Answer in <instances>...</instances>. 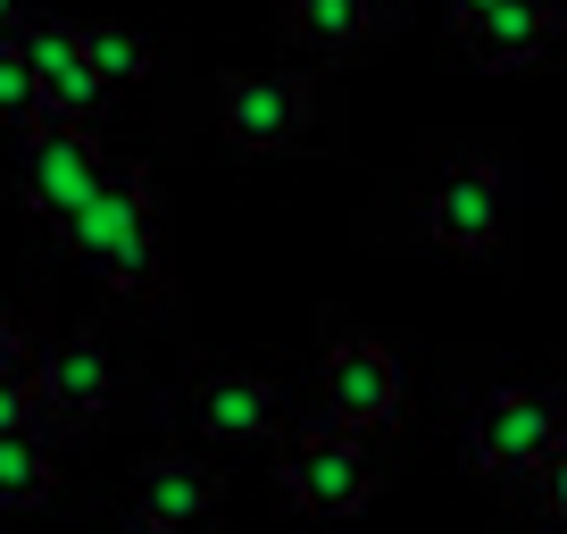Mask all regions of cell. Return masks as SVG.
Returning <instances> with one entry per match:
<instances>
[{"label": "cell", "instance_id": "cell-12", "mask_svg": "<svg viewBox=\"0 0 567 534\" xmlns=\"http://www.w3.org/2000/svg\"><path fill=\"white\" fill-rule=\"evenodd\" d=\"M34 392H42V410H59V418H92V410H109V392H117V359H109V342L75 335V342L51 351V368L34 376Z\"/></svg>", "mask_w": 567, "mask_h": 534}, {"label": "cell", "instance_id": "cell-8", "mask_svg": "<svg viewBox=\"0 0 567 534\" xmlns=\"http://www.w3.org/2000/svg\"><path fill=\"white\" fill-rule=\"evenodd\" d=\"M217 117H226L234 151H292L309 134V84L301 75H226Z\"/></svg>", "mask_w": 567, "mask_h": 534}, {"label": "cell", "instance_id": "cell-11", "mask_svg": "<svg viewBox=\"0 0 567 534\" xmlns=\"http://www.w3.org/2000/svg\"><path fill=\"white\" fill-rule=\"evenodd\" d=\"M217 510V476L200 460H184V451H159V460L142 468L134 484V517L151 534H176V526H200V517Z\"/></svg>", "mask_w": 567, "mask_h": 534}, {"label": "cell", "instance_id": "cell-4", "mask_svg": "<svg viewBox=\"0 0 567 534\" xmlns=\"http://www.w3.org/2000/svg\"><path fill=\"white\" fill-rule=\"evenodd\" d=\"M318 401H326V410H318L326 427L375 434V427L401 418L409 376H401V359H392L384 342H334V359H326V376H318Z\"/></svg>", "mask_w": 567, "mask_h": 534}, {"label": "cell", "instance_id": "cell-7", "mask_svg": "<svg viewBox=\"0 0 567 534\" xmlns=\"http://www.w3.org/2000/svg\"><path fill=\"white\" fill-rule=\"evenodd\" d=\"M18 51H25V68H34V92H42V117H101V101H109V84L92 75V59H84V42H75V25H51V18H25L18 9Z\"/></svg>", "mask_w": 567, "mask_h": 534}, {"label": "cell", "instance_id": "cell-14", "mask_svg": "<svg viewBox=\"0 0 567 534\" xmlns=\"http://www.w3.org/2000/svg\"><path fill=\"white\" fill-rule=\"evenodd\" d=\"M51 484H59L51 443H42L34 427H9V434H0V510H42Z\"/></svg>", "mask_w": 567, "mask_h": 534}, {"label": "cell", "instance_id": "cell-16", "mask_svg": "<svg viewBox=\"0 0 567 534\" xmlns=\"http://www.w3.org/2000/svg\"><path fill=\"white\" fill-rule=\"evenodd\" d=\"M42 117V92H34V68H25L18 34H0V125H34Z\"/></svg>", "mask_w": 567, "mask_h": 534}, {"label": "cell", "instance_id": "cell-9", "mask_svg": "<svg viewBox=\"0 0 567 534\" xmlns=\"http://www.w3.org/2000/svg\"><path fill=\"white\" fill-rule=\"evenodd\" d=\"M559 34V0H493L476 18H460V42L476 68H534Z\"/></svg>", "mask_w": 567, "mask_h": 534}, {"label": "cell", "instance_id": "cell-19", "mask_svg": "<svg viewBox=\"0 0 567 534\" xmlns=\"http://www.w3.org/2000/svg\"><path fill=\"white\" fill-rule=\"evenodd\" d=\"M18 9H25V0H0V34H9V25H18Z\"/></svg>", "mask_w": 567, "mask_h": 534}, {"label": "cell", "instance_id": "cell-13", "mask_svg": "<svg viewBox=\"0 0 567 534\" xmlns=\"http://www.w3.org/2000/svg\"><path fill=\"white\" fill-rule=\"evenodd\" d=\"M384 0H284V25L301 42H318V51H359V42L384 34Z\"/></svg>", "mask_w": 567, "mask_h": 534}, {"label": "cell", "instance_id": "cell-10", "mask_svg": "<svg viewBox=\"0 0 567 534\" xmlns=\"http://www.w3.org/2000/svg\"><path fill=\"white\" fill-rule=\"evenodd\" d=\"M193 418L217 443H267L276 418H284V392L267 384V376H250V368H226V376H200L193 384Z\"/></svg>", "mask_w": 567, "mask_h": 534}, {"label": "cell", "instance_id": "cell-5", "mask_svg": "<svg viewBox=\"0 0 567 534\" xmlns=\"http://www.w3.org/2000/svg\"><path fill=\"white\" fill-rule=\"evenodd\" d=\"M425 234L443 250H493L509 234V184L493 160H451L425 184Z\"/></svg>", "mask_w": 567, "mask_h": 534}, {"label": "cell", "instance_id": "cell-6", "mask_svg": "<svg viewBox=\"0 0 567 534\" xmlns=\"http://www.w3.org/2000/svg\"><path fill=\"white\" fill-rule=\"evenodd\" d=\"M101 151H92V134L75 117H51V125H34V143H25V160H18V184H25V201H34L42 217H75L92 201V184H101Z\"/></svg>", "mask_w": 567, "mask_h": 534}, {"label": "cell", "instance_id": "cell-18", "mask_svg": "<svg viewBox=\"0 0 567 534\" xmlns=\"http://www.w3.org/2000/svg\"><path fill=\"white\" fill-rule=\"evenodd\" d=\"M0 368H25V335L9 318H0Z\"/></svg>", "mask_w": 567, "mask_h": 534}, {"label": "cell", "instance_id": "cell-20", "mask_svg": "<svg viewBox=\"0 0 567 534\" xmlns=\"http://www.w3.org/2000/svg\"><path fill=\"white\" fill-rule=\"evenodd\" d=\"M451 9H460V18H476V9H493V0H451Z\"/></svg>", "mask_w": 567, "mask_h": 534}, {"label": "cell", "instance_id": "cell-2", "mask_svg": "<svg viewBox=\"0 0 567 534\" xmlns=\"http://www.w3.org/2000/svg\"><path fill=\"white\" fill-rule=\"evenodd\" d=\"M284 493L301 501L309 517H351V510H368V493H375V451L359 443L351 427H309L301 443L284 451Z\"/></svg>", "mask_w": 567, "mask_h": 534}, {"label": "cell", "instance_id": "cell-17", "mask_svg": "<svg viewBox=\"0 0 567 534\" xmlns=\"http://www.w3.org/2000/svg\"><path fill=\"white\" fill-rule=\"evenodd\" d=\"M34 410H42L34 376H25V368H0V434H9V427H34Z\"/></svg>", "mask_w": 567, "mask_h": 534}, {"label": "cell", "instance_id": "cell-15", "mask_svg": "<svg viewBox=\"0 0 567 534\" xmlns=\"http://www.w3.org/2000/svg\"><path fill=\"white\" fill-rule=\"evenodd\" d=\"M75 42H84L101 84H142V75H151V42L125 34V25H75Z\"/></svg>", "mask_w": 567, "mask_h": 534}, {"label": "cell", "instance_id": "cell-1", "mask_svg": "<svg viewBox=\"0 0 567 534\" xmlns=\"http://www.w3.org/2000/svg\"><path fill=\"white\" fill-rule=\"evenodd\" d=\"M59 226H68V243L84 250L117 292H151L159 285V217H151L142 167H101L92 201L75 217H59Z\"/></svg>", "mask_w": 567, "mask_h": 534}, {"label": "cell", "instance_id": "cell-3", "mask_svg": "<svg viewBox=\"0 0 567 534\" xmlns=\"http://www.w3.org/2000/svg\"><path fill=\"white\" fill-rule=\"evenodd\" d=\"M559 451V401L550 392H526V384H501L484 392L476 427H467V460L493 468V476H534V460Z\"/></svg>", "mask_w": 567, "mask_h": 534}]
</instances>
